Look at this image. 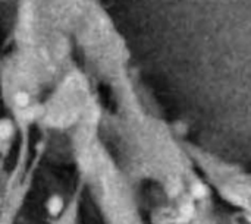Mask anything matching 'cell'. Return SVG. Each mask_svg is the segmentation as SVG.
<instances>
[{
	"label": "cell",
	"instance_id": "1",
	"mask_svg": "<svg viewBox=\"0 0 251 224\" xmlns=\"http://www.w3.org/2000/svg\"><path fill=\"white\" fill-rule=\"evenodd\" d=\"M66 208V200L62 194L53 192L44 200V211L50 219H59Z\"/></svg>",
	"mask_w": 251,
	"mask_h": 224
},
{
	"label": "cell",
	"instance_id": "2",
	"mask_svg": "<svg viewBox=\"0 0 251 224\" xmlns=\"http://www.w3.org/2000/svg\"><path fill=\"white\" fill-rule=\"evenodd\" d=\"M15 134V125L10 119H0V141H9Z\"/></svg>",
	"mask_w": 251,
	"mask_h": 224
},
{
	"label": "cell",
	"instance_id": "3",
	"mask_svg": "<svg viewBox=\"0 0 251 224\" xmlns=\"http://www.w3.org/2000/svg\"><path fill=\"white\" fill-rule=\"evenodd\" d=\"M15 103L19 106V107H26L28 103H29V97L25 94V92H18L15 95Z\"/></svg>",
	"mask_w": 251,
	"mask_h": 224
}]
</instances>
